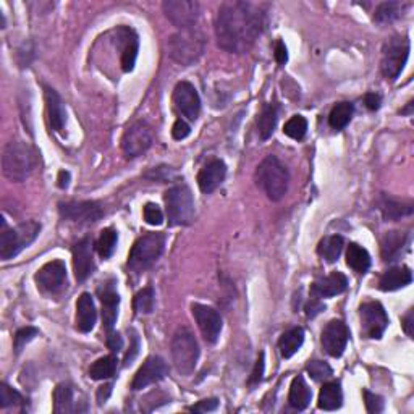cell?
Segmentation results:
<instances>
[{
    "label": "cell",
    "instance_id": "1",
    "mask_svg": "<svg viewBox=\"0 0 414 414\" xmlns=\"http://www.w3.org/2000/svg\"><path fill=\"white\" fill-rule=\"evenodd\" d=\"M266 28L264 7L251 2H225L215 20L217 44L232 54H244Z\"/></svg>",
    "mask_w": 414,
    "mask_h": 414
},
{
    "label": "cell",
    "instance_id": "2",
    "mask_svg": "<svg viewBox=\"0 0 414 414\" xmlns=\"http://www.w3.org/2000/svg\"><path fill=\"white\" fill-rule=\"evenodd\" d=\"M34 150L23 141H12L2 154V170L8 180L25 181L34 170Z\"/></svg>",
    "mask_w": 414,
    "mask_h": 414
},
{
    "label": "cell",
    "instance_id": "3",
    "mask_svg": "<svg viewBox=\"0 0 414 414\" xmlns=\"http://www.w3.org/2000/svg\"><path fill=\"white\" fill-rule=\"evenodd\" d=\"M257 183L272 201H280L290 185V173L275 155H267L257 167Z\"/></svg>",
    "mask_w": 414,
    "mask_h": 414
},
{
    "label": "cell",
    "instance_id": "4",
    "mask_svg": "<svg viewBox=\"0 0 414 414\" xmlns=\"http://www.w3.org/2000/svg\"><path fill=\"white\" fill-rule=\"evenodd\" d=\"M204 36L199 31L191 28V30H181L168 39V54L177 63L183 67H190L196 63L204 52Z\"/></svg>",
    "mask_w": 414,
    "mask_h": 414
},
{
    "label": "cell",
    "instance_id": "5",
    "mask_svg": "<svg viewBox=\"0 0 414 414\" xmlns=\"http://www.w3.org/2000/svg\"><path fill=\"white\" fill-rule=\"evenodd\" d=\"M41 232V225L30 220V222L17 225L15 228H3L0 235V259L2 261H10L17 257L23 249L37 238Z\"/></svg>",
    "mask_w": 414,
    "mask_h": 414
},
{
    "label": "cell",
    "instance_id": "6",
    "mask_svg": "<svg viewBox=\"0 0 414 414\" xmlns=\"http://www.w3.org/2000/svg\"><path fill=\"white\" fill-rule=\"evenodd\" d=\"M172 359L178 374L190 375L195 373L199 359V345L188 328H180L172 340Z\"/></svg>",
    "mask_w": 414,
    "mask_h": 414
},
{
    "label": "cell",
    "instance_id": "7",
    "mask_svg": "<svg viewBox=\"0 0 414 414\" xmlns=\"http://www.w3.org/2000/svg\"><path fill=\"white\" fill-rule=\"evenodd\" d=\"M168 225H188L195 217V199L193 193L186 185H178L170 188L164 196Z\"/></svg>",
    "mask_w": 414,
    "mask_h": 414
},
{
    "label": "cell",
    "instance_id": "8",
    "mask_svg": "<svg viewBox=\"0 0 414 414\" xmlns=\"http://www.w3.org/2000/svg\"><path fill=\"white\" fill-rule=\"evenodd\" d=\"M166 244V237L162 233H148L141 237L131 248L128 256V267L135 272H143L161 257Z\"/></svg>",
    "mask_w": 414,
    "mask_h": 414
},
{
    "label": "cell",
    "instance_id": "9",
    "mask_svg": "<svg viewBox=\"0 0 414 414\" xmlns=\"http://www.w3.org/2000/svg\"><path fill=\"white\" fill-rule=\"evenodd\" d=\"M409 55V39L406 36H395L385 44L382 57V75L385 79L395 81L402 75Z\"/></svg>",
    "mask_w": 414,
    "mask_h": 414
},
{
    "label": "cell",
    "instance_id": "10",
    "mask_svg": "<svg viewBox=\"0 0 414 414\" xmlns=\"http://www.w3.org/2000/svg\"><path fill=\"white\" fill-rule=\"evenodd\" d=\"M166 17L178 30H191L199 18V3L195 0H166L162 3Z\"/></svg>",
    "mask_w": 414,
    "mask_h": 414
},
{
    "label": "cell",
    "instance_id": "11",
    "mask_svg": "<svg viewBox=\"0 0 414 414\" xmlns=\"http://www.w3.org/2000/svg\"><path fill=\"white\" fill-rule=\"evenodd\" d=\"M359 316L362 322V332L368 338L379 340L388 327V316L384 306L377 301L364 303L359 308Z\"/></svg>",
    "mask_w": 414,
    "mask_h": 414
},
{
    "label": "cell",
    "instance_id": "12",
    "mask_svg": "<svg viewBox=\"0 0 414 414\" xmlns=\"http://www.w3.org/2000/svg\"><path fill=\"white\" fill-rule=\"evenodd\" d=\"M191 313L204 340L210 343V345L217 343L220 332H222V317H220L217 310L210 308V306L193 303Z\"/></svg>",
    "mask_w": 414,
    "mask_h": 414
},
{
    "label": "cell",
    "instance_id": "13",
    "mask_svg": "<svg viewBox=\"0 0 414 414\" xmlns=\"http://www.w3.org/2000/svg\"><path fill=\"white\" fill-rule=\"evenodd\" d=\"M150 144H152V133L144 121H136V124L128 126L124 138H121V149L128 159H135L144 154L150 148Z\"/></svg>",
    "mask_w": 414,
    "mask_h": 414
},
{
    "label": "cell",
    "instance_id": "14",
    "mask_svg": "<svg viewBox=\"0 0 414 414\" xmlns=\"http://www.w3.org/2000/svg\"><path fill=\"white\" fill-rule=\"evenodd\" d=\"M173 106L186 120L195 121L201 112V99L191 83L181 81L173 89Z\"/></svg>",
    "mask_w": 414,
    "mask_h": 414
},
{
    "label": "cell",
    "instance_id": "15",
    "mask_svg": "<svg viewBox=\"0 0 414 414\" xmlns=\"http://www.w3.org/2000/svg\"><path fill=\"white\" fill-rule=\"evenodd\" d=\"M60 215L63 219L72 220L77 224H94L102 217V209L97 202L94 201H72V202H62L59 206Z\"/></svg>",
    "mask_w": 414,
    "mask_h": 414
},
{
    "label": "cell",
    "instance_id": "16",
    "mask_svg": "<svg viewBox=\"0 0 414 414\" xmlns=\"http://www.w3.org/2000/svg\"><path fill=\"white\" fill-rule=\"evenodd\" d=\"M36 284L46 293H59L67 285V267L62 261H50L36 274Z\"/></svg>",
    "mask_w": 414,
    "mask_h": 414
},
{
    "label": "cell",
    "instance_id": "17",
    "mask_svg": "<svg viewBox=\"0 0 414 414\" xmlns=\"http://www.w3.org/2000/svg\"><path fill=\"white\" fill-rule=\"evenodd\" d=\"M168 373V368L166 361L161 356H149L148 359L143 362V366L138 369V373L135 374L133 382H131V388L133 390H143L149 385L161 382Z\"/></svg>",
    "mask_w": 414,
    "mask_h": 414
},
{
    "label": "cell",
    "instance_id": "18",
    "mask_svg": "<svg viewBox=\"0 0 414 414\" xmlns=\"http://www.w3.org/2000/svg\"><path fill=\"white\" fill-rule=\"evenodd\" d=\"M348 338H350V332H348L346 324L343 321H331L322 331V346L327 351V355L332 357H340L345 351Z\"/></svg>",
    "mask_w": 414,
    "mask_h": 414
},
{
    "label": "cell",
    "instance_id": "19",
    "mask_svg": "<svg viewBox=\"0 0 414 414\" xmlns=\"http://www.w3.org/2000/svg\"><path fill=\"white\" fill-rule=\"evenodd\" d=\"M92 243L91 238H83L78 243H75L72 249L73 254V270L78 282H84L94 270V259H92Z\"/></svg>",
    "mask_w": 414,
    "mask_h": 414
},
{
    "label": "cell",
    "instance_id": "20",
    "mask_svg": "<svg viewBox=\"0 0 414 414\" xmlns=\"http://www.w3.org/2000/svg\"><path fill=\"white\" fill-rule=\"evenodd\" d=\"M227 175V166L220 159H213L209 164L202 167V170L197 173V186L202 193L209 195L217 190L222 185Z\"/></svg>",
    "mask_w": 414,
    "mask_h": 414
},
{
    "label": "cell",
    "instance_id": "21",
    "mask_svg": "<svg viewBox=\"0 0 414 414\" xmlns=\"http://www.w3.org/2000/svg\"><path fill=\"white\" fill-rule=\"evenodd\" d=\"M348 286V280L346 277L340 274V272H332L331 275L322 277L314 282L310 285V296L313 298H332V296H337L343 293Z\"/></svg>",
    "mask_w": 414,
    "mask_h": 414
},
{
    "label": "cell",
    "instance_id": "22",
    "mask_svg": "<svg viewBox=\"0 0 414 414\" xmlns=\"http://www.w3.org/2000/svg\"><path fill=\"white\" fill-rule=\"evenodd\" d=\"M99 296L102 301V322L107 332H112L115 327L117 316H119L120 296L114 290V285H106V288L99 290Z\"/></svg>",
    "mask_w": 414,
    "mask_h": 414
},
{
    "label": "cell",
    "instance_id": "23",
    "mask_svg": "<svg viewBox=\"0 0 414 414\" xmlns=\"http://www.w3.org/2000/svg\"><path fill=\"white\" fill-rule=\"evenodd\" d=\"M44 97H46V109H47V117H49L50 128L60 133L65 126V106L62 97H60L57 91H54L52 88H46Z\"/></svg>",
    "mask_w": 414,
    "mask_h": 414
},
{
    "label": "cell",
    "instance_id": "24",
    "mask_svg": "<svg viewBox=\"0 0 414 414\" xmlns=\"http://www.w3.org/2000/svg\"><path fill=\"white\" fill-rule=\"evenodd\" d=\"M97 310L94 306L92 296L89 293H83L77 303V328L79 332L88 333L96 326Z\"/></svg>",
    "mask_w": 414,
    "mask_h": 414
},
{
    "label": "cell",
    "instance_id": "25",
    "mask_svg": "<svg viewBox=\"0 0 414 414\" xmlns=\"http://www.w3.org/2000/svg\"><path fill=\"white\" fill-rule=\"evenodd\" d=\"M408 235L403 232H387L384 235L382 241H380V254L385 262H393L402 256L403 249L406 248Z\"/></svg>",
    "mask_w": 414,
    "mask_h": 414
},
{
    "label": "cell",
    "instance_id": "26",
    "mask_svg": "<svg viewBox=\"0 0 414 414\" xmlns=\"http://www.w3.org/2000/svg\"><path fill=\"white\" fill-rule=\"evenodd\" d=\"M413 282V274L411 269L406 266L402 267H393L384 272V275L379 280V288L382 291H395L400 288H404Z\"/></svg>",
    "mask_w": 414,
    "mask_h": 414
},
{
    "label": "cell",
    "instance_id": "27",
    "mask_svg": "<svg viewBox=\"0 0 414 414\" xmlns=\"http://www.w3.org/2000/svg\"><path fill=\"white\" fill-rule=\"evenodd\" d=\"M310 398H313V392H310L309 385L306 384L303 375L293 379V382L290 385V393H288V403L291 408L303 411L309 406Z\"/></svg>",
    "mask_w": 414,
    "mask_h": 414
},
{
    "label": "cell",
    "instance_id": "28",
    "mask_svg": "<svg viewBox=\"0 0 414 414\" xmlns=\"http://www.w3.org/2000/svg\"><path fill=\"white\" fill-rule=\"evenodd\" d=\"M343 404V392L338 382H327L319 392L317 406L326 411H335Z\"/></svg>",
    "mask_w": 414,
    "mask_h": 414
},
{
    "label": "cell",
    "instance_id": "29",
    "mask_svg": "<svg viewBox=\"0 0 414 414\" xmlns=\"http://www.w3.org/2000/svg\"><path fill=\"white\" fill-rule=\"evenodd\" d=\"M413 210L411 202L398 201L388 196H384L382 201H380V213H382L385 220H392V222L406 217V215H411Z\"/></svg>",
    "mask_w": 414,
    "mask_h": 414
},
{
    "label": "cell",
    "instance_id": "30",
    "mask_svg": "<svg viewBox=\"0 0 414 414\" xmlns=\"http://www.w3.org/2000/svg\"><path fill=\"white\" fill-rule=\"evenodd\" d=\"M304 343V331L301 327H293L290 331H286L282 333L280 340H279V350L280 355L286 357H291L293 355L298 353V350L303 346Z\"/></svg>",
    "mask_w": 414,
    "mask_h": 414
},
{
    "label": "cell",
    "instance_id": "31",
    "mask_svg": "<svg viewBox=\"0 0 414 414\" xmlns=\"http://www.w3.org/2000/svg\"><path fill=\"white\" fill-rule=\"evenodd\" d=\"M277 120H279V107L277 103H267L259 114L257 119V133L261 136V139H269L272 133H274Z\"/></svg>",
    "mask_w": 414,
    "mask_h": 414
},
{
    "label": "cell",
    "instance_id": "32",
    "mask_svg": "<svg viewBox=\"0 0 414 414\" xmlns=\"http://www.w3.org/2000/svg\"><path fill=\"white\" fill-rule=\"evenodd\" d=\"M346 264L357 274H366L371 267V256L359 244L351 243L346 249Z\"/></svg>",
    "mask_w": 414,
    "mask_h": 414
},
{
    "label": "cell",
    "instance_id": "33",
    "mask_svg": "<svg viewBox=\"0 0 414 414\" xmlns=\"http://www.w3.org/2000/svg\"><path fill=\"white\" fill-rule=\"evenodd\" d=\"M54 411L57 414H67L77 411L73 402V388L68 384H60L54 390Z\"/></svg>",
    "mask_w": 414,
    "mask_h": 414
},
{
    "label": "cell",
    "instance_id": "34",
    "mask_svg": "<svg viewBox=\"0 0 414 414\" xmlns=\"http://www.w3.org/2000/svg\"><path fill=\"white\" fill-rule=\"evenodd\" d=\"M343 246H345V241H343V237L340 235H332V237L324 238L317 246V253L319 256L326 259L327 262H335L340 254L343 251Z\"/></svg>",
    "mask_w": 414,
    "mask_h": 414
},
{
    "label": "cell",
    "instance_id": "35",
    "mask_svg": "<svg viewBox=\"0 0 414 414\" xmlns=\"http://www.w3.org/2000/svg\"><path fill=\"white\" fill-rule=\"evenodd\" d=\"M117 357L114 355L99 357L96 362H92V366L89 368V375L94 380H106L114 377L117 371Z\"/></svg>",
    "mask_w": 414,
    "mask_h": 414
},
{
    "label": "cell",
    "instance_id": "36",
    "mask_svg": "<svg viewBox=\"0 0 414 414\" xmlns=\"http://www.w3.org/2000/svg\"><path fill=\"white\" fill-rule=\"evenodd\" d=\"M136 57H138V36L131 30H126L125 47L124 52H121V70L125 73H128L135 68Z\"/></svg>",
    "mask_w": 414,
    "mask_h": 414
},
{
    "label": "cell",
    "instance_id": "37",
    "mask_svg": "<svg viewBox=\"0 0 414 414\" xmlns=\"http://www.w3.org/2000/svg\"><path fill=\"white\" fill-rule=\"evenodd\" d=\"M406 7H408L406 3H400V2L380 3V6L375 8L374 21L380 23V25H385V23H392L395 20H398V18L403 15L404 8Z\"/></svg>",
    "mask_w": 414,
    "mask_h": 414
},
{
    "label": "cell",
    "instance_id": "38",
    "mask_svg": "<svg viewBox=\"0 0 414 414\" xmlns=\"http://www.w3.org/2000/svg\"><path fill=\"white\" fill-rule=\"evenodd\" d=\"M353 110L355 109H353L351 102H338L328 115V125L333 130H343L351 121Z\"/></svg>",
    "mask_w": 414,
    "mask_h": 414
},
{
    "label": "cell",
    "instance_id": "39",
    "mask_svg": "<svg viewBox=\"0 0 414 414\" xmlns=\"http://www.w3.org/2000/svg\"><path fill=\"white\" fill-rule=\"evenodd\" d=\"M117 232L114 228H106L101 232V237H99L97 243H96V249L99 253V256L103 259H109L112 254H114L115 248H117Z\"/></svg>",
    "mask_w": 414,
    "mask_h": 414
},
{
    "label": "cell",
    "instance_id": "40",
    "mask_svg": "<svg viewBox=\"0 0 414 414\" xmlns=\"http://www.w3.org/2000/svg\"><path fill=\"white\" fill-rule=\"evenodd\" d=\"M154 290L152 286H146L141 291H138L133 299V308L136 314H150L154 309Z\"/></svg>",
    "mask_w": 414,
    "mask_h": 414
},
{
    "label": "cell",
    "instance_id": "41",
    "mask_svg": "<svg viewBox=\"0 0 414 414\" xmlns=\"http://www.w3.org/2000/svg\"><path fill=\"white\" fill-rule=\"evenodd\" d=\"M306 131H308V121H306L304 117L301 115H295L285 124L284 133L288 136L291 139H303Z\"/></svg>",
    "mask_w": 414,
    "mask_h": 414
},
{
    "label": "cell",
    "instance_id": "42",
    "mask_svg": "<svg viewBox=\"0 0 414 414\" xmlns=\"http://www.w3.org/2000/svg\"><path fill=\"white\" fill-rule=\"evenodd\" d=\"M306 371L308 374L313 377L316 382H322V380H327L332 375V368L324 361H309L308 366H306Z\"/></svg>",
    "mask_w": 414,
    "mask_h": 414
},
{
    "label": "cell",
    "instance_id": "43",
    "mask_svg": "<svg viewBox=\"0 0 414 414\" xmlns=\"http://www.w3.org/2000/svg\"><path fill=\"white\" fill-rule=\"evenodd\" d=\"M39 335V331L34 327H23L15 333V338H13V348H15L17 355H20L23 348H25L28 343H30L32 338Z\"/></svg>",
    "mask_w": 414,
    "mask_h": 414
},
{
    "label": "cell",
    "instance_id": "44",
    "mask_svg": "<svg viewBox=\"0 0 414 414\" xmlns=\"http://www.w3.org/2000/svg\"><path fill=\"white\" fill-rule=\"evenodd\" d=\"M23 403V397L17 392L15 388L8 387L7 384L0 385V408H8V406H15V404H21Z\"/></svg>",
    "mask_w": 414,
    "mask_h": 414
},
{
    "label": "cell",
    "instance_id": "45",
    "mask_svg": "<svg viewBox=\"0 0 414 414\" xmlns=\"http://www.w3.org/2000/svg\"><path fill=\"white\" fill-rule=\"evenodd\" d=\"M143 215H144V220L149 225H162L164 224V214H162L161 207H159L157 204H154V202H148V204L144 206Z\"/></svg>",
    "mask_w": 414,
    "mask_h": 414
},
{
    "label": "cell",
    "instance_id": "46",
    "mask_svg": "<svg viewBox=\"0 0 414 414\" xmlns=\"http://www.w3.org/2000/svg\"><path fill=\"white\" fill-rule=\"evenodd\" d=\"M364 402H366V409H368V413L377 414L384 411V398L375 393H371L369 390H364Z\"/></svg>",
    "mask_w": 414,
    "mask_h": 414
},
{
    "label": "cell",
    "instance_id": "47",
    "mask_svg": "<svg viewBox=\"0 0 414 414\" xmlns=\"http://www.w3.org/2000/svg\"><path fill=\"white\" fill-rule=\"evenodd\" d=\"M130 335H131L130 337V348H128V351H126L125 361H124L125 366H130L139 353V337H138V333H136L135 331H130Z\"/></svg>",
    "mask_w": 414,
    "mask_h": 414
},
{
    "label": "cell",
    "instance_id": "48",
    "mask_svg": "<svg viewBox=\"0 0 414 414\" xmlns=\"http://www.w3.org/2000/svg\"><path fill=\"white\" fill-rule=\"evenodd\" d=\"M262 375H264V353H261L259 355V359L256 361V366H254L251 377H249V385L254 387V385H257L262 380Z\"/></svg>",
    "mask_w": 414,
    "mask_h": 414
},
{
    "label": "cell",
    "instance_id": "49",
    "mask_svg": "<svg viewBox=\"0 0 414 414\" xmlns=\"http://www.w3.org/2000/svg\"><path fill=\"white\" fill-rule=\"evenodd\" d=\"M191 133V128H190V125L186 124L185 120L183 119H178L175 124H173V128H172V136H173V139H177V141H181V139H185V138H188V135Z\"/></svg>",
    "mask_w": 414,
    "mask_h": 414
},
{
    "label": "cell",
    "instance_id": "50",
    "mask_svg": "<svg viewBox=\"0 0 414 414\" xmlns=\"http://www.w3.org/2000/svg\"><path fill=\"white\" fill-rule=\"evenodd\" d=\"M217 408H219V400L217 398H209V400H202V402L195 404V406H191L190 411L210 413V411H215Z\"/></svg>",
    "mask_w": 414,
    "mask_h": 414
},
{
    "label": "cell",
    "instance_id": "51",
    "mask_svg": "<svg viewBox=\"0 0 414 414\" xmlns=\"http://www.w3.org/2000/svg\"><path fill=\"white\" fill-rule=\"evenodd\" d=\"M380 103H382V97L375 92H368L364 96V106L368 107L371 112H375L380 109Z\"/></svg>",
    "mask_w": 414,
    "mask_h": 414
},
{
    "label": "cell",
    "instance_id": "52",
    "mask_svg": "<svg viewBox=\"0 0 414 414\" xmlns=\"http://www.w3.org/2000/svg\"><path fill=\"white\" fill-rule=\"evenodd\" d=\"M275 60L279 65H285L288 62V50H286V46L284 41H277L275 44Z\"/></svg>",
    "mask_w": 414,
    "mask_h": 414
},
{
    "label": "cell",
    "instance_id": "53",
    "mask_svg": "<svg viewBox=\"0 0 414 414\" xmlns=\"http://www.w3.org/2000/svg\"><path fill=\"white\" fill-rule=\"evenodd\" d=\"M107 346L112 351H120L124 348V338H121L120 333H115L114 331L109 332V337H107Z\"/></svg>",
    "mask_w": 414,
    "mask_h": 414
},
{
    "label": "cell",
    "instance_id": "54",
    "mask_svg": "<svg viewBox=\"0 0 414 414\" xmlns=\"http://www.w3.org/2000/svg\"><path fill=\"white\" fill-rule=\"evenodd\" d=\"M403 331L409 338L414 337V309H409L406 316L403 317Z\"/></svg>",
    "mask_w": 414,
    "mask_h": 414
},
{
    "label": "cell",
    "instance_id": "55",
    "mask_svg": "<svg viewBox=\"0 0 414 414\" xmlns=\"http://www.w3.org/2000/svg\"><path fill=\"white\" fill-rule=\"evenodd\" d=\"M324 309H326V308H324V304L317 298H313L308 304H306V314H308V317L317 316V314Z\"/></svg>",
    "mask_w": 414,
    "mask_h": 414
},
{
    "label": "cell",
    "instance_id": "56",
    "mask_svg": "<svg viewBox=\"0 0 414 414\" xmlns=\"http://www.w3.org/2000/svg\"><path fill=\"white\" fill-rule=\"evenodd\" d=\"M110 393H112V385L110 384L109 385H103V387L99 388V392H97V402H99V404L106 403V400L110 397Z\"/></svg>",
    "mask_w": 414,
    "mask_h": 414
},
{
    "label": "cell",
    "instance_id": "57",
    "mask_svg": "<svg viewBox=\"0 0 414 414\" xmlns=\"http://www.w3.org/2000/svg\"><path fill=\"white\" fill-rule=\"evenodd\" d=\"M57 181H59V186L62 188V190H65V188H68V185H70V173L65 172V170L60 172Z\"/></svg>",
    "mask_w": 414,
    "mask_h": 414
},
{
    "label": "cell",
    "instance_id": "58",
    "mask_svg": "<svg viewBox=\"0 0 414 414\" xmlns=\"http://www.w3.org/2000/svg\"><path fill=\"white\" fill-rule=\"evenodd\" d=\"M411 109H413V102H409L406 109H403V110H402V114H408V115H411Z\"/></svg>",
    "mask_w": 414,
    "mask_h": 414
}]
</instances>
